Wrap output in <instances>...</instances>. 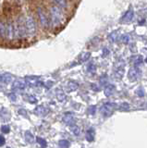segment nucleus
Returning a JSON list of instances; mask_svg holds the SVG:
<instances>
[{
    "label": "nucleus",
    "mask_w": 147,
    "mask_h": 148,
    "mask_svg": "<svg viewBox=\"0 0 147 148\" xmlns=\"http://www.w3.org/2000/svg\"><path fill=\"white\" fill-rule=\"evenodd\" d=\"M2 77H3V82L5 83H10L13 81V77L10 73H4L2 74Z\"/></svg>",
    "instance_id": "nucleus-23"
},
{
    "label": "nucleus",
    "mask_w": 147,
    "mask_h": 148,
    "mask_svg": "<svg viewBox=\"0 0 147 148\" xmlns=\"http://www.w3.org/2000/svg\"><path fill=\"white\" fill-rule=\"evenodd\" d=\"M88 114H90V115H94L95 114V112H96V106H89V108H88Z\"/></svg>",
    "instance_id": "nucleus-31"
},
{
    "label": "nucleus",
    "mask_w": 147,
    "mask_h": 148,
    "mask_svg": "<svg viewBox=\"0 0 147 148\" xmlns=\"http://www.w3.org/2000/svg\"><path fill=\"white\" fill-rule=\"evenodd\" d=\"M116 108V106L113 103H105L102 106H101V114H102L104 117H109L113 114V111Z\"/></svg>",
    "instance_id": "nucleus-6"
},
{
    "label": "nucleus",
    "mask_w": 147,
    "mask_h": 148,
    "mask_svg": "<svg viewBox=\"0 0 147 148\" xmlns=\"http://www.w3.org/2000/svg\"><path fill=\"white\" fill-rule=\"evenodd\" d=\"M70 127L71 132L74 134V135L79 136L80 134H81V128L79 126H77L76 124H73V125H71V126H70Z\"/></svg>",
    "instance_id": "nucleus-22"
},
{
    "label": "nucleus",
    "mask_w": 147,
    "mask_h": 148,
    "mask_svg": "<svg viewBox=\"0 0 147 148\" xmlns=\"http://www.w3.org/2000/svg\"><path fill=\"white\" fill-rule=\"evenodd\" d=\"M129 41H130V37H129L128 35H123L121 36V42L123 44H128Z\"/></svg>",
    "instance_id": "nucleus-33"
},
{
    "label": "nucleus",
    "mask_w": 147,
    "mask_h": 148,
    "mask_svg": "<svg viewBox=\"0 0 147 148\" xmlns=\"http://www.w3.org/2000/svg\"><path fill=\"white\" fill-rule=\"evenodd\" d=\"M64 14L62 8L57 6H51L49 8V20L50 25H52L54 28L60 26L64 21Z\"/></svg>",
    "instance_id": "nucleus-1"
},
{
    "label": "nucleus",
    "mask_w": 147,
    "mask_h": 148,
    "mask_svg": "<svg viewBox=\"0 0 147 148\" xmlns=\"http://www.w3.org/2000/svg\"><path fill=\"white\" fill-rule=\"evenodd\" d=\"M119 108H120L121 110H128L129 108H130V106H129L128 103H122L120 106H119Z\"/></svg>",
    "instance_id": "nucleus-32"
},
{
    "label": "nucleus",
    "mask_w": 147,
    "mask_h": 148,
    "mask_svg": "<svg viewBox=\"0 0 147 148\" xmlns=\"http://www.w3.org/2000/svg\"><path fill=\"white\" fill-rule=\"evenodd\" d=\"M1 132H2L3 133H5V134L8 133V132H10V126H8V125H3V126L1 127Z\"/></svg>",
    "instance_id": "nucleus-30"
},
{
    "label": "nucleus",
    "mask_w": 147,
    "mask_h": 148,
    "mask_svg": "<svg viewBox=\"0 0 147 148\" xmlns=\"http://www.w3.org/2000/svg\"><path fill=\"white\" fill-rule=\"evenodd\" d=\"M119 37V34H118V32H111V34H109L108 36V39L111 41V42H115V41H117L118 38Z\"/></svg>",
    "instance_id": "nucleus-25"
},
{
    "label": "nucleus",
    "mask_w": 147,
    "mask_h": 148,
    "mask_svg": "<svg viewBox=\"0 0 147 148\" xmlns=\"http://www.w3.org/2000/svg\"><path fill=\"white\" fill-rule=\"evenodd\" d=\"M107 82H108L107 77L105 76V75H104V76H102V77L100 78V85H101V86L105 85V84L107 83Z\"/></svg>",
    "instance_id": "nucleus-29"
},
{
    "label": "nucleus",
    "mask_w": 147,
    "mask_h": 148,
    "mask_svg": "<svg viewBox=\"0 0 147 148\" xmlns=\"http://www.w3.org/2000/svg\"><path fill=\"white\" fill-rule=\"evenodd\" d=\"M141 77V71L136 66L131 68L129 71V79L131 82H135Z\"/></svg>",
    "instance_id": "nucleus-8"
},
{
    "label": "nucleus",
    "mask_w": 147,
    "mask_h": 148,
    "mask_svg": "<svg viewBox=\"0 0 147 148\" xmlns=\"http://www.w3.org/2000/svg\"><path fill=\"white\" fill-rule=\"evenodd\" d=\"M24 80L26 82V84H28L29 86H31V87L42 86V84H43V82L40 81L39 77H37V76L29 75V76H26L24 78Z\"/></svg>",
    "instance_id": "nucleus-7"
},
{
    "label": "nucleus",
    "mask_w": 147,
    "mask_h": 148,
    "mask_svg": "<svg viewBox=\"0 0 147 148\" xmlns=\"http://www.w3.org/2000/svg\"><path fill=\"white\" fill-rule=\"evenodd\" d=\"M5 143H6V139H5V137H4L3 135H1V134H0V146H2V145H5Z\"/></svg>",
    "instance_id": "nucleus-35"
},
{
    "label": "nucleus",
    "mask_w": 147,
    "mask_h": 148,
    "mask_svg": "<svg viewBox=\"0 0 147 148\" xmlns=\"http://www.w3.org/2000/svg\"><path fill=\"white\" fill-rule=\"evenodd\" d=\"M56 6L61 8L62 9L68 8V0H51Z\"/></svg>",
    "instance_id": "nucleus-18"
},
{
    "label": "nucleus",
    "mask_w": 147,
    "mask_h": 148,
    "mask_svg": "<svg viewBox=\"0 0 147 148\" xmlns=\"http://www.w3.org/2000/svg\"><path fill=\"white\" fill-rule=\"evenodd\" d=\"M145 61H146V62H147V58H146V59H145Z\"/></svg>",
    "instance_id": "nucleus-38"
},
{
    "label": "nucleus",
    "mask_w": 147,
    "mask_h": 148,
    "mask_svg": "<svg viewBox=\"0 0 147 148\" xmlns=\"http://www.w3.org/2000/svg\"><path fill=\"white\" fill-rule=\"evenodd\" d=\"M8 97H10L12 101H16L17 100V96H16L15 94H10V95H8Z\"/></svg>",
    "instance_id": "nucleus-36"
},
{
    "label": "nucleus",
    "mask_w": 147,
    "mask_h": 148,
    "mask_svg": "<svg viewBox=\"0 0 147 148\" xmlns=\"http://www.w3.org/2000/svg\"><path fill=\"white\" fill-rule=\"evenodd\" d=\"M94 135H95L94 130L93 128H90L88 131L86 132L85 138L89 143H92V142H94Z\"/></svg>",
    "instance_id": "nucleus-17"
},
{
    "label": "nucleus",
    "mask_w": 147,
    "mask_h": 148,
    "mask_svg": "<svg viewBox=\"0 0 147 148\" xmlns=\"http://www.w3.org/2000/svg\"><path fill=\"white\" fill-rule=\"evenodd\" d=\"M37 16L40 22V25L42 26L44 29H48L50 26V20L47 13L45 12L44 9L42 7L37 8Z\"/></svg>",
    "instance_id": "nucleus-4"
},
{
    "label": "nucleus",
    "mask_w": 147,
    "mask_h": 148,
    "mask_svg": "<svg viewBox=\"0 0 147 148\" xmlns=\"http://www.w3.org/2000/svg\"><path fill=\"white\" fill-rule=\"evenodd\" d=\"M56 95H57V98L59 102H63V101L66 100V95L62 90L57 89L56 91Z\"/></svg>",
    "instance_id": "nucleus-20"
},
{
    "label": "nucleus",
    "mask_w": 147,
    "mask_h": 148,
    "mask_svg": "<svg viewBox=\"0 0 147 148\" xmlns=\"http://www.w3.org/2000/svg\"><path fill=\"white\" fill-rule=\"evenodd\" d=\"M70 143L68 140H60L58 142V146L59 147H63V148H67V147H70Z\"/></svg>",
    "instance_id": "nucleus-27"
},
{
    "label": "nucleus",
    "mask_w": 147,
    "mask_h": 148,
    "mask_svg": "<svg viewBox=\"0 0 147 148\" xmlns=\"http://www.w3.org/2000/svg\"><path fill=\"white\" fill-rule=\"evenodd\" d=\"M131 62L133 64V66L138 67L139 65H141L142 62H144V58L142 56H133V57L131 58Z\"/></svg>",
    "instance_id": "nucleus-15"
},
{
    "label": "nucleus",
    "mask_w": 147,
    "mask_h": 148,
    "mask_svg": "<svg viewBox=\"0 0 147 148\" xmlns=\"http://www.w3.org/2000/svg\"><path fill=\"white\" fill-rule=\"evenodd\" d=\"M115 91H116V87H115V85H113V84H108V85L105 86L104 92H105V96L109 97V96H111V95H114Z\"/></svg>",
    "instance_id": "nucleus-16"
},
{
    "label": "nucleus",
    "mask_w": 147,
    "mask_h": 148,
    "mask_svg": "<svg viewBox=\"0 0 147 148\" xmlns=\"http://www.w3.org/2000/svg\"><path fill=\"white\" fill-rule=\"evenodd\" d=\"M25 23L28 36L34 37L36 34V32H37V24H36L34 17L31 14H28L25 18Z\"/></svg>",
    "instance_id": "nucleus-3"
},
{
    "label": "nucleus",
    "mask_w": 147,
    "mask_h": 148,
    "mask_svg": "<svg viewBox=\"0 0 147 148\" xmlns=\"http://www.w3.org/2000/svg\"><path fill=\"white\" fill-rule=\"evenodd\" d=\"M13 89H16V90H24L26 88V82L24 79H17V80L14 81L13 82Z\"/></svg>",
    "instance_id": "nucleus-11"
},
{
    "label": "nucleus",
    "mask_w": 147,
    "mask_h": 148,
    "mask_svg": "<svg viewBox=\"0 0 147 148\" xmlns=\"http://www.w3.org/2000/svg\"><path fill=\"white\" fill-rule=\"evenodd\" d=\"M29 102H30V103H31V104H34V103L37 102V99H36L34 95H30L29 96Z\"/></svg>",
    "instance_id": "nucleus-34"
},
{
    "label": "nucleus",
    "mask_w": 147,
    "mask_h": 148,
    "mask_svg": "<svg viewBox=\"0 0 147 148\" xmlns=\"http://www.w3.org/2000/svg\"><path fill=\"white\" fill-rule=\"evenodd\" d=\"M17 37L16 22L8 20L6 23V39L8 41L14 40Z\"/></svg>",
    "instance_id": "nucleus-5"
},
{
    "label": "nucleus",
    "mask_w": 147,
    "mask_h": 148,
    "mask_svg": "<svg viewBox=\"0 0 147 148\" xmlns=\"http://www.w3.org/2000/svg\"><path fill=\"white\" fill-rule=\"evenodd\" d=\"M114 74H115V77L116 78L121 79L124 74V65H118V66L115 68Z\"/></svg>",
    "instance_id": "nucleus-14"
},
{
    "label": "nucleus",
    "mask_w": 147,
    "mask_h": 148,
    "mask_svg": "<svg viewBox=\"0 0 147 148\" xmlns=\"http://www.w3.org/2000/svg\"><path fill=\"white\" fill-rule=\"evenodd\" d=\"M0 82H3V77H2V74H0Z\"/></svg>",
    "instance_id": "nucleus-37"
},
{
    "label": "nucleus",
    "mask_w": 147,
    "mask_h": 148,
    "mask_svg": "<svg viewBox=\"0 0 147 148\" xmlns=\"http://www.w3.org/2000/svg\"><path fill=\"white\" fill-rule=\"evenodd\" d=\"M0 38L6 39V24L2 21H0Z\"/></svg>",
    "instance_id": "nucleus-19"
},
{
    "label": "nucleus",
    "mask_w": 147,
    "mask_h": 148,
    "mask_svg": "<svg viewBox=\"0 0 147 148\" xmlns=\"http://www.w3.org/2000/svg\"><path fill=\"white\" fill-rule=\"evenodd\" d=\"M16 22V30H17V37L21 40L25 39L28 34H27V28L25 23V18L20 16L17 18Z\"/></svg>",
    "instance_id": "nucleus-2"
},
{
    "label": "nucleus",
    "mask_w": 147,
    "mask_h": 148,
    "mask_svg": "<svg viewBox=\"0 0 147 148\" xmlns=\"http://www.w3.org/2000/svg\"><path fill=\"white\" fill-rule=\"evenodd\" d=\"M24 137H25L26 142H28L29 143H33L34 142V135H33V133H31V132H29V131L25 132V133H24Z\"/></svg>",
    "instance_id": "nucleus-21"
},
{
    "label": "nucleus",
    "mask_w": 147,
    "mask_h": 148,
    "mask_svg": "<svg viewBox=\"0 0 147 148\" xmlns=\"http://www.w3.org/2000/svg\"><path fill=\"white\" fill-rule=\"evenodd\" d=\"M36 141H37V143H39V145L42 146V147H46L47 146V143L46 141L44 140V139L41 138V137H37L36 138Z\"/></svg>",
    "instance_id": "nucleus-28"
},
{
    "label": "nucleus",
    "mask_w": 147,
    "mask_h": 148,
    "mask_svg": "<svg viewBox=\"0 0 147 148\" xmlns=\"http://www.w3.org/2000/svg\"><path fill=\"white\" fill-rule=\"evenodd\" d=\"M78 88H79V83H78L77 82H74V81L68 82L67 85H66V89H67L68 92L76 91Z\"/></svg>",
    "instance_id": "nucleus-13"
},
{
    "label": "nucleus",
    "mask_w": 147,
    "mask_h": 148,
    "mask_svg": "<svg viewBox=\"0 0 147 148\" xmlns=\"http://www.w3.org/2000/svg\"><path fill=\"white\" fill-rule=\"evenodd\" d=\"M91 57V54L89 52H84V53H82L81 55V57H80V60H81V62H85L87 61Z\"/></svg>",
    "instance_id": "nucleus-24"
},
{
    "label": "nucleus",
    "mask_w": 147,
    "mask_h": 148,
    "mask_svg": "<svg viewBox=\"0 0 147 148\" xmlns=\"http://www.w3.org/2000/svg\"><path fill=\"white\" fill-rule=\"evenodd\" d=\"M62 120H63L64 123L68 125V126H71V125L75 124V121H76L74 115L70 112H67L65 115H64L63 118H62Z\"/></svg>",
    "instance_id": "nucleus-9"
},
{
    "label": "nucleus",
    "mask_w": 147,
    "mask_h": 148,
    "mask_svg": "<svg viewBox=\"0 0 147 148\" xmlns=\"http://www.w3.org/2000/svg\"><path fill=\"white\" fill-rule=\"evenodd\" d=\"M95 71H96V68L94 63H90L88 66H87V71H88L90 74H94Z\"/></svg>",
    "instance_id": "nucleus-26"
},
{
    "label": "nucleus",
    "mask_w": 147,
    "mask_h": 148,
    "mask_svg": "<svg viewBox=\"0 0 147 148\" xmlns=\"http://www.w3.org/2000/svg\"><path fill=\"white\" fill-rule=\"evenodd\" d=\"M49 108L45 106H36V108L34 109V113L37 116H41V117H44V116H46L49 113Z\"/></svg>",
    "instance_id": "nucleus-12"
},
{
    "label": "nucleus",
    "mask_w": 147,
    "mask_h": 148,
    "mask_svg": "<svg viewBox=\"0 0 147 148\" xmlns=\"http://www.w3.org/2000/svg\"><path fill=\"white\" fill-rule=\"evenodd\" d=\"M133 17H134V11H133L132 8H130V9L127 10L126 13L123 15V17L121 18V21L128 24V23H130L133 20Z\"/></svg>",
    "instance_id": "nucleus-10"
}]
</instances>
